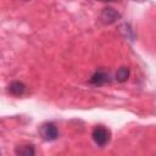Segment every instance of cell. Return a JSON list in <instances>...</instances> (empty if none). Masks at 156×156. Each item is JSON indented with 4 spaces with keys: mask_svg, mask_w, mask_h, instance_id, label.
<instances>
[{
    "mask_svg": "<svg viewBox=\"0 0 156 156\" xmlns=\"http://www.w3.org/2000/svg\"><path fill=\"white\" fill-rule=\"evenodd\" d=\"M91 138H93L94 143L98 146L102 147V146H105V145L108 144V141L111 139V132L105 126L99 124V126H95L94 127V129L91 132Z\"/></svg>",
    "mask_w": 156,
    "mask_h": 156,
    "instance_id": "1",
    "label": "cell"
},
{
    "mask_svg": "<svg viewBox=\"0 0 156 156\" xmlns=\"http://www.w3.org/2000/svg\"><path fill=\"white\" fill-rule=\"evenodd\" d=\"M39 133L41 138L46 141H54L58 138V129L54 122H45L40 126Z\"/></svg>",
    "mask_w": 156,
    "mask_h": 156,
    "instance_id": "2",
    "label": "cell"
},
{
    "mask_svg": "<svg viewBox=\"0 0 156 156\" xmlns=\"http://www.w3.org/2000/svg\"><path fill=\"white\" fill-rule=\"evenodd\" d=\"M119 18H121V13L112 7H105L100 12V22L106 26L116 23Z\"/></svg>",
    "mask_w": 156,
    "mask_h": 156,
    "instance_id": "3",
    "label": "cell"
},
{
    "mask_svg": "<svg viewBox=\"0 0 156 156\" xmlns=\"http://www.w3.org/2000/svg\"><path fill=\"white\" fill-rule=\"evenodd\" d=\"M111 82V76L107 71L105 69H99L96 72L93 73V76L90 77L89 79V83L95 85V87H101L106 83H110Z\"/></svg>",
    "mask_w": 156,
    "mask_h": 156,
    "instance_id": "4",
    "label": "cell"
},
{
    "mask_svg": "<svg viewBox=\"0 0 156 156\" xmlns=\"http://www.w3.org/2000/svg\"><path fill=\"white\" fill-rule=\"evenodd\" d=\"M26 90H27L26 84L22 83V82H20V80H15V82L10 83L9 87H7V91H9L10 94L15 95V96H21V95H23V94L26 93Z\"/></svg>",
    "mask_w": 156,
    "mask_h": 156,
    "instance_id": "5",
    "label": "cell"
},
{
    "mask_svg": "<svg viewBox=\"0 0 156 156\" xmlns=\"http://www.w3.org/2000/svg\"><path fill=\"white\" fill-rule=\"evenodd\" d=\"M129 74H130L129 68L126 67V66H122V67H119V68L117 69V72H116V74H115V79H116L118 83H124V82L128 80Z\"/></svg>",
    "mask_w": 156,
    "mask_h": 156,
    "instance_id": "6",
    "label": "cell"
},
{
    "mask_svg": "<svg viewBox=\"0 0 156 156\" xmlns=\"http://www.w3.org/2000/svg\"><path fill=\"white\" fill-rule=\"evenodd\" d=\"M118 29H119V33L126 38V39H128V40H134L135 39V34H134V30L132 29V27L128 24V23H122L119 27H118Z\"/></svg>",
    "mask_w": 156,
    "mask_h": 156,
    "instance_id": "7",
    "label": "cell"
},
{
    "mask_svg": "<svg viewBox=\"0 0 156 156\" xmlns=\"http://www.w3.org/2000/svg\"><path fill=\"white\" fill-rule=\"evenodd\" d=\"M15 152L17 155H21V156H32V155H35V150H34V146L33 145H21V146H17Z\"/></svg>",
    "mask_w": 156,
    "mask_h": 156,
    "instance_id": "8",
    "label": "cell"
},
{
    "mask_svg": "<svg viewBox=\"0 0 156 156\" xmlns=\"http://www.w3.org/2000/svg\"><path fill=\"white\" fill-rule=\"evenodd\" d=\"M99 1H102V2H112V1H116V0H99Z\"/></svg>",
    "mask_w": 156,
    "mask_h": 156,
    "instance_id": "9",
    "label": "cell"
},
{
    "mask_svg": "<svg viewBox=\"0 0 156 156\" xmlns=\"http://www.w3.org/2000/svg\"><path fill=\"white\" fill-rule=\"evenodd\" d=\"M134 1H138V2H144L145 0H134Z\"/></svg>",
    "mask_w": 156,
    "mask_h": 156,
    "instance_id": "10",
    "label": "cell"
}]
</instances>
